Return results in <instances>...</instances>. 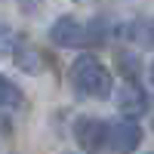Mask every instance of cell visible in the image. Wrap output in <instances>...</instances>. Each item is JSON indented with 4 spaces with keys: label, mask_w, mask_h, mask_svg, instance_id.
<instances>
[{
    "label": "cell",
    "mask_w": 154,
    "mask_h": 154,
    "mask_svg": "<svg viewBox=\"0 0 154 154\" xmlns=\"http://www.w3.org/2000/svg\"><path fill=\"white\" fill-rule=\"evenodd\" d=\"M71 86L83 99H108L114 93V77L93 53H80L71 65Z\"/></svg>",
    "instance_id": "cell-1"
},
{
    "label": "cell",
    "mask_w": 154,
    "mask_h": 154,
    "mask_svg": "<svg viewBox=\"0 0 154 154\" xmlns=\"http://www.w3.org/2000/svg\"><path fill=\"white\" fill-rule=\"evenodd\" d=\"M74 142L83 154H102L108 148V123L93 117V114L77 117L74 120Z\"/></svg>",
    "instance_id": "cell-2"
},
{
    "label": "cell",
    "mask_w": 154,
    "mask_h": 154,
    "mask_svg": "<svg viewBox=\"0 0 154 154\" xmlns=\"http://www.w3.org/2000/svg\"><path fill=\"white\" fill-rule=\"evenodd\" d=\"M142 145V126L136 123V117H123L108 123V151L114 154H133Z\"/></svg>",
    "instance_id": "cell-3"
},
{
    "label": "cell",
    "mask_w": 154,
    "mask_h": 154,
    "mask_svg": "<svg viewBox=\"0 0 154 154\" xmlns=\"http://www.w3.org/2000/svg\"><path fill=\"white\" fill-rule=\"evenodd\" d=\"M83 40H86L83 22L74 19V16H59L53 25H49V43H53V46L71 49V46H80Z\"/></svg>",
    "instance_id": "cell-4"
},
{
    "label": "cell",
    "mask_w": 154,
    "mask_h": 154,
    "mask_svg": "<svg viewBox=\"0 0 154 154\" xmlns=\"http://www.w3.org/2000/svg\"><path fill=\"white\" fill-rule=\"evenodd\" d=\"M114 102H117V111L123 117H142L148 111V96H145V89L139 86V80H126Z\"/></svg>",
    "instance_id": "cell-5"
},
{
    "label": "cell",
    "mask_w": 154,
    "mask_h": 154,
    "mask_svg": "<svg viewBox=\"0 0 154 154\" xmlns=\"http://www.w3.org/2000/svg\"><path fill=\"white\" fill-rule=\"evenodd\" d=\"M12 62H16L19 71H25V74H40L43 71L40 49H37L34 43H28L25 37H16V43H12Z\"/></svg>",
    "instance_id": "cell-6"
},
{
    "label": "cell",
    "mask_w": 154,
    "mask_h": 154,
    "mask_svg": "<svg viewBox=\"0 0 154 154\" xmlns=\"http://www.w3.org/2000/svg\"><path fill=\"white\" fill-rule=\"evenodd\" d=\"M123 34H126V40L130 43H136V46H151L154 49V16L151 19H136V22H130L123 28Z\"/></svg>",
    "instance_id": "cell-7"
},
{
    "label": "cell",
    "mask_w": 154,
    "mask_h": 154,
    "mask_svg": "<svg viewBox=\"0 0 154 154\" xmlns=\"http://www.w3.org/2000/svg\"><path fill=\"white\" fill-rule=\"evenodd\" d=\"M114 62H117V68H120V74L126 77V80H136L139 71H142V59H139V53L130 49V46H126V49H117Z\"/></svg>",
    "instance_id": "cell-8"
},
{
    "label": "cell",
    "mask_w": 154,
    "mask_h": 154,
    "mask_svg": "<svg viewBox=\"0 0 154 154\" xmlns=\"http://www.w3.org/2000/svg\"><path fill=\"white\" fill-rule=\"evenodd\" d=\"M22 102H25L22 89L12 83L9 77L0 74V108H22Z\"/></svg>",
    "instance_id": "cell-9"
},
{
    "label": "cell",
    "mask_w": 154,
    "mask_h": 154,
    "mask_svg": "<svg viewBox=\"0 0 154 154\" xmlns=\"http://www.w3.org/2000/svg\"><path fill=\"white\" fill-rule=\"evenodd\" d=\"M12 43H16V34L6 25H0V53H12Z\"/></svg>",
    "instance_id": "cell-10"
},
{
    "label": "cell",
    "mask_w": 154,
    "mask_h": 154,
    "mask_svg": "<svg viewBox=\"0 0 154 154\" xmlns=\"http://www.w3.org/2000/svg\"><path fill=\"white\" fill-rule=\"evenodd\" d=\"M148 77H151V83H154V62H151V68H148Z\"/></svg>",
    "instance_id": "cell-11"
}]
</instances>
